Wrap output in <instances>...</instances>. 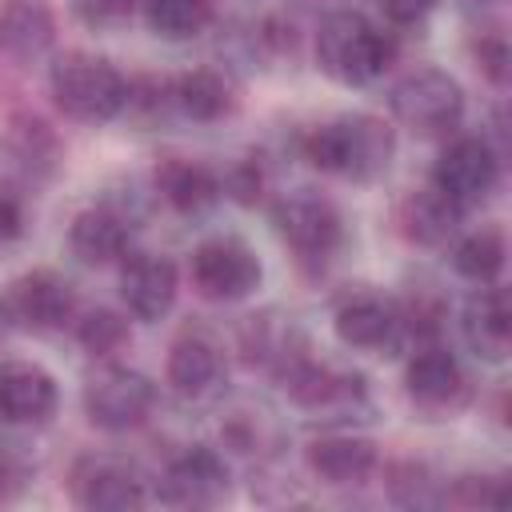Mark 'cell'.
Listing matches in <instances>:
<instances>
[{"label": "cell", "instance_id": "6da1fadb", "mask_svg": "<svg viewBox=\"0 0 512 512\" xmlns=\"http://www.w3.org/2000/svg\"><path fill=\"white\" fill-rule=\"evenodd\" d=\"M396 152V136L380 116L352 112L336 116L304 136V156L320 172H336L348 180H376L388 172Z\"/></svg>", "mask_w": 512, "mask_h": 512}, {"label": "cell", "instance_id": "7a4b0ae2", "mask_svg": "<svg viewBox=\"0 0 512 512\" xmlns=\"http://www.w3.org/2000/svg\"><path fill=\"white\" fill-rule=\"evenodd\" d=\"M48 88L52 100L64 116L80 124H104L116 120L128 104V80L124 72L96 56V52H64L48 68Z\"/></svg>", "mask_w": 512, "mask_h": 512}, {"label": "cell", "instance_id": "3957f363", "mask_svg": "<svg viewBox=\"0 0 512 512\" xmlns=\"http://www.w3.org/2000/svg\"><path fill=\"white\" fill-rule=\"evenodd\" d=\"M316 64L328 80L344 88L372 84L388 64L384 32L360 12H332L316 32Z\"/></svg>", "mask_w": 512, "mask_h": 512}, {"label": "cell", "instance_id": "277c9868", "mask_svg": "<svg viewBox=\"0 0 512 512\" xmlns=\"http://www.w3.org/2000/svg\"><path fill=\"white\" fill-rule=\"evenodd\" d=\"M388 104H392L396 124H404L408 132L444 136L464 116V88L456 84V76L440 68H416L392 88Z\"/></svg>", "mask_w": 512, "mask_h": 512}, {"label": "cell", "instance_id": "5b68a950", "mask_svg": "<svg viewBox=\"0 0 512 512\" xmlns=\"http://www.w3.org/2000/svg\"><path fill=\"white\" fill-rule=\"evenodd\" d=\"M152 404H156V384L128 364H104L84 384V412L104 432L140 428Z\"/></svg>", "mask_w": 512, "mask_h": 512}, {"label": "cell", "instance_id": "8992f818", "mask_svg": "<svg viewBox=\"0 0 512 512\" xmlns=\"http://www.w3.org/2000/svg\"><path fill=\"white\" fill-rule=\"evenodd\" d=\"M500 180V156L484 136H456L432 164V184L464 212L492 196Z\"/></svg>", "mask_w": 512, "mask_h": 512}, {"label": "cell", "instance_id": "52a82bcc", "mask_svg": "<svg viewBox=\"0 0 512 512\" xmlns=\"http://www.w3.org/2000/svg\"><path fill=\"white\" fill-rule=\"evenodd\" d=\"M72 304H76L72 284L60 272H52V268L24 272V276H16L0 292V316L12 328H24V332H52V328H60L72 316Z\"/></svg>", "mask_w": 512, "mask_h": 512}, {"label": "cell", "instance_id": "ba28073f", "mask_svg": "<svg viewBox=\"0 0 512 512\" xmlns=\"http://www.w3.org/2000/svg\"><path fill=\"white\" fill-rule=\"evenodd\" d=\"M272 224L280 232V240L300 252L304 260H324L336 244H340V212L332 200H324L320 192H288L272 204Z\"/></svg>", "mask_w": 512, "mask_h": 512}, {"label": "cell", "instance_id": "9c48e42d", "mask_svg": "<svg viewBox=\"0 0 512 512\" xmlns=\"http://www.w3.org/2000/svg\"><path fill=\"white\" fill-rule=\"evenodd\" d=\"M256 252L236 236H212L192 252V284L208 300H244L260 284Z\"/></svg>", "mask_w": 512, "mask_h": 512}, {"label": "cell", "instance_id": "30bf717a", "mask_svg": "<svg viewBox=\"0 0 512 512\" xmlns=\"http://www.w3.org/2000/svg\"><path fill=\"white\" fill-rule=\"evenodd\" d=\"M72 496L92 512H132L148 500L144 476L120 456H80L72 468Z\"/></svg>", "mask_w": 512, "mask_h": 512}, {"label": "cell", "instance_id": "8fae6325", "mask_svg": "<svg viewBox=\"0 0 512 512\" xmlns=\"http://www.w3.org/2000/svg\"><path fill=\"white\" fill-rule=\"evenodd\" d=\"M332 328L336 336L348 344V348H360V352H388L404 340V316L392 300L376 296V292H360V296H348L336 316H332Z\"/></svg>", "mask_w": 512, "mask_h": 512}, {"label": "cell", "instance_id": "7c38bea8", "mask_svg": "<svg viewBox=\"0 0 512 512\" xmlns=\"http://www.w3.org/2000/svg\"><path fill=\"white\" fill-rule=\"evenodd\" d=\"M160 496L176 508H212L228 496V464L212 448L196 444L164 468Z\"/></svg>", "mask_w": 512, "mask_h": 512}, {"label": "cell", "instance_id": "4fadbf2b", "mask_svg": "<svg viewBox=\"0 0 512 512\" xmlns=\"http://www.w3.org/2000/svg\"><path fill=\"white\" fill-rule=\"evenodd\" d=\"M176 292H180V272L160 252H136L120 268V296L136 320L152 324V320L168 316L176 304Z\"/></svg>", "mask_w": 512, "mask_h": 512}, {"label": "cell", "instance_id": "5bb4252c", "mask_svg": "<svg viewBox=\"0 0 512 512\" xmlns=\"http://www.w3.org/2000/svg\"><path fill=\"white\" fill-rule=\"evenodd\" d=\"M280 380H284L288 396L308 412H344L364 396V380L360 376H348V372H336L328 364H316L304 352L280 368Z\"/></svg>", "mask_w": 512, "mask_h": 512}, {"label": "cell", "instance_id": "9a60e30c", "mask_svg": "<svg viewBox=\"0 0 512 512\" xmlns=\"http://www.w3.org/2000/svg\"><path fill=\"white\" fill-rule=\"evenodd\" d=\"M56 380L40 364H0V420L44 424L56 412Z\"/></svg>", "mask_w": 512, "mask_h": 512}, {"label": "cell", "instance_id": "2e32d148", "mask_svg": "<svg viewBox=\"0 0 512 512\" xmlns=\"http://www.w3.org/2000/svg\"><path fill=\"white\" fill-rule=\"evenodd\" d=\"M460 332L480 360L500 364L508 356V296H504V288L480 284V292H472L460 312Z\"/></svg>", "mask_w": 512, "mask_h": 512}, {"label": "cell", "instance_id": "e0dca14e", "mask_svg": "<svg viewBox=\"0 0 512 512\" xmlns=\"http://www.w3.org/2000/svg\"><path fill=\"white\" fill-rule=\"evenodd\" d=\"M56 40V16L48 0H0V52L12 60H36Z\"/></svg>", "mask_w": 512, "mask_h": 512}, {"label": "cell", "instance_id": "ac0fdd59", "mask_svg": "<svg viewBox=\"0 0 512 512\" xmlns=\"http://www.w3.org/2000/svg\"><path fill=\"white\" fill-rule=\"evenodd\" d=\"M220 376H224V352L216 348L212 336L188 332V336H180L172 344V352H168V384L180 396L200 400V396L216 392Z\"/></svg>", "mask_w": 512, "mask_h": 512}, {"label": "cell", "instance_id": "d6986e66", "mask_svg": "<svg viewBox=\"0 0 512 512\" xmlns=\"http://www.w3.org/2000/svg\"><path fill=\"white\" fill-rule=\"evenodd\" d=\"M404 388L424 408H448L464 396V368L448 348H420L404 368Z\"/></svg>", "mask_w": 512, "mask_h": 512}, {"label": "cell", "instance_id": "ffe728a7", "mask_svg": "<svg viewBox=\"0 0 512 512\" xmlns=\"http://www.w3.org/2000/svg\"><path fill=\"white\" fill-rule=\"evenodd\" d=\"M460 220H464V208L456 200H448L432 180L424 188H416L400 204V228H404V236L412 244H424V248L448 244L460 232Z\"/></svg>", "mask_w": 512, "mask_h": 512}, {"label": "cell", "instance_id": "44dd1931", "mask_svg": "<svg viewBox=\"0 0 512 512\" xmlns=\"http://www.w3.org/2000/svg\"><path fill=\"white\" fill-rule=\"evenodd\" d=\"M308 468L324 484H360L376 468V444L352 432H332L316 436L308 444Z\"/></svg>", "mask_w": 512, "mask_h": 512}, {"label": "cell", "instance_id": "7402d4cb", "mask_svg": "<svg viewBox=\"0 0 512 512\" xmlns=\"http://www.w3.org/2000/svg\"><path fill=\"white\" fill-rule=\"evenodd\" d=\"M68 244L80 264H92V268L116 264L128 248V220L112 208H84L68 228Z\"/></svg>", "mask_w": 512, "mask_h": 512}, {"label": "cell", "instance_id": "603a6c76", "mask_svg": "<svg viewBox=\"0 0 512 512\" xmlns=\"http://www.w3.org/2000/svg\"><path fill=\"white\" fill-rule=\"evenodd\" d=\"M156 192L180 212V216H200V212H208L216 200H220V180H216V172L212 168H204V164H196V160H180V156H172V160H164L160 168H156Z\"/></svg>", "mask_w": 512, "mask_h": 512}, {"label": "cell", "instance_id": "cb8c5ba5", "mask_svg": "<svg viewBox=\"0 0 512 512\" xmlns=\"http://www.w3.org/2000/svg\"><path fill=\"white\" fill-rule=\"evenodd\" d=\"M172 108L184 112L188 120L212 124V120H220L232 108V92H228V84H224L220 72L192 68V72H180L172 80Z\"/></svg>", "mask_w": 512, "mask_h": 512}, {"label": "cell", "instance_id": "d4e9b609", "mask_svg": "<svg viewBox=\"0 0 512 512\" xmlns=\"http://www.w3.org/2000/svg\"><path fill=\"white\" fill-rule=\"evenodd\" d=\"M452 268L472 284H496L504 272V236L500 228H476L452 244Z\"/></svg>", "mask_w": 512, "mask_h": 512}, {"label": "cell", "instance_id": "484cf974", "mask_svg": "<svg viewBox=\"0 0 512 512\" xmlns=\"http://www.w3.org/2000/svg\"><path fill=\"white\" fill-rule=\"evenodd\" d=\"M216 16V0H148L144 20L164 40H192Z\"/></svg>", "mask_w": 512, "mask_h": 512}, {"label": "cell", "instance_id": "4316f807", "mask_svg": "<svg viewBox=\"0 0 512 512\" xmlns=\"http://www.w3.org/2000/svg\"><path fill=\"white\" fill-rule=\"evenodd\" d=\"M8 144H12L16 160H24L28 168H52V160H56V136L48 132L44 120L16 116L12 132H8Z\"/></svg>", "mask_w": 512, "mask_h": 512}, {"label": "cell", "instance_id": "83f0119b", "mask_svg": "<svg viewBox=\"0 0 512 512\" xmlns=\"http://www.w3.org/2000/svg\"><path fill=\"white\" fill-rule=\"evenodd\" d=\"M76 340L84 344V352L108 356V352H116V348L128 344V320L120 312H112V308H96V312H88L76 324Z\"/></svg>", "mask_w": 512, "mask_h": 512}, {"label": "cell", "instance_id": "f1b7e54d", "mask_svg": "<svg viewBox=\"0 0 512 512\" xmlns=\"http://www.w3.org/2000/svg\"><path fill=\"white\" fill-rule=\"evenodd\" d=\"M68 8L88 28H116L132 16L136 0H68Z\"/></svg>", "mask_w": 512, "mask_h": 512}, {"label": "cell", "instance_id": "f546056e", "mask_svg": "<svg viewBox=\"0 0 512 512\" xmlns=\"http://www.w3.org/2000/svg\"><path fill=\"white\" fill-rule=\"evenodd\" d=\"M476 60H480V72H484L492 84H504V80H508V44H504L500 36H480Z\"/></svg>", "mask_w": 512, "mask_h": 512}, {"label": "cell", "instance_id": "4dcf8cb0", "mask_svg": "<svg viewBox=\"0 0 512 512\" xmlns=\"http://www.w3.org/2000/svg\"><path fill=\"white\" fill-rule=\"evenodd\" d=\"M436 4H440V0H380L384 16H388L392 24H420Z\"/></svg>", "mask_w": 512, "mask_h": 512}, {"label": "cell", "instance_id": "1f68e13d", "mask_svg": "<svg viewBox=\"0 0 512 512\" xmlns=\"http://www.w3.org/2000/svg\"><path fill=\"white\" fill-rule=\"evenodd\" d=\"M228 188H232V196H236V200L252 204V200L260 196V168H256V160L236 164V168H232V176H228Z\"/></svg>", "mask_w": 512, "mask_h": 512}, {"label": "cell", "instance_id": "d6a6232c", "mask_svg": "<svg viewBox=\"0 0 512 512\" xmlns=\"http://www.w3.org/2000/svg\"><path fill=\"white\" fill-rule=\"evenodd\" d=\"M24 232V208L12 192H0V244H12Z\"/></svg>", "mask_w": 512, "mask_h": 512}, {"label": "cell", "instance_id": "836d02e7", "mask_svg": "<svg viewBox=\"0 0 512 512\" xmlns=\"http://www.w3.org/2000/svg\"><path fill=\"white\" fill-rule=\"evenodd\" d=\"M24 476H28L24 464L0 444V500H8L12 492H20V488H24Z\"/></svg>", "mask_w": 512, "mask_h": 512}, {"label": "cell", "instance_id": "e575fe53", "mask_svg": "<svg viewBox=\"0 0 512 512\" xmlns=\"http://www.w3.org/2000/svg\"><path fill=\"white\" fill-rule=\"evenodd\" d=\"M472 4H484V0H472Z\"/></svg>", "mask_w": 512, "mask_h": 512}]
</instances>
